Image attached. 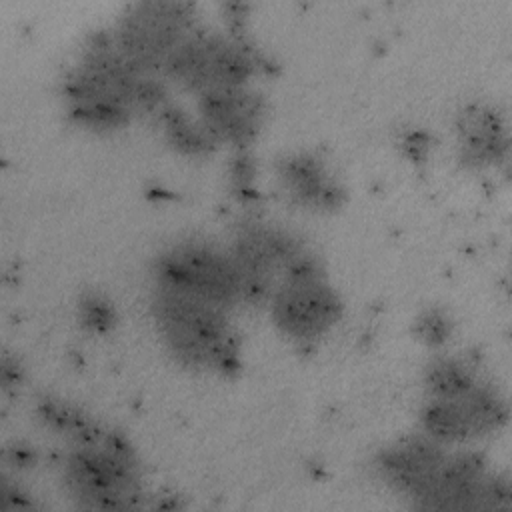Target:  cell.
<instances>
[{"instance_id": "6da1fadb", "label": "cell", "mask_w": 512, "mask_h": 512, "mask_svg": "<svg viewBox=\"0 0 512 512\" xmlns=\"http://www.w3.org/2000/svg\"><path fill=\"white\" fill-rule=\"evenodd\" d=\"M156 320L172 350L196 366L224 368L232 358L224 308L160 286Z\"/></svg>"}, {"instance_id": "7a4b0ae2", "label": "cell", "mask_w": 512, "mask_h": 512, "mask_svg": "<svg viewBox=\"0 0 512 512\" xmlns=\"http://www.w3.org/2000/svg\"><path fill=\"white\" fill-rule=\"evenodd\" d=\"M78 444L66 466L72 492L92 508L128 506L136 488L128 450L98 432Z\"/></svg>"}, {"instance_id": "3957f363", "label": "cell", "mask_w": 512, "mask_h": 512, "mask_svg": "<svg viewBox=\"0 0 512 512\" xmlns=\"http://www.w3.org/2000/svg\"><path fill=\"white\" fill-rule=\"evenodd\" d=\"M192 34L190 10L184 4H138L120 22L116 46L140 72L160 70Z\"/></svg>"}, {"instance_id": "277c9868", "label": "cell", "mask_w": 512, "mask_h": 512, "mask_svg": "<svg viewBox=\"0 0 512 512\" xmlns=\"http://www.w3.org/2000/svg\"><path fill=\"white\" fill-rule=\"evenodd\" d=\"M160 286L228 308L242 298L240 280L230 254L210 246L188 244L164 254L160 260Z\"/></svg>"}, {"instance_id": "5b68a950", "label": "cell", "mask_w": 512, "mask_h": 512, "mask_svg": "<svg viewBox=\"0 0 512 512\" xmlns=\"http://www.w3.org/2000/svg\"><path fill=\"white\" fill-rule=\"evenodd\" d=\"M164 70L200 92L242 86L252 72V62L240 44L216 36L190 34L170 56Z\"/></svg>"}, {"instance_id": "8992f818", "label": "cell", "mask_w": 512, "mask_h": 512, "mask_svg": "<svg viewBox=\"0 0 512 512\" xmlns=\"http://www.w3.org/2000/svg\"><path fill=\"white\" fill-rule=\"evenodd\" d=\"M338 298L322 274L288 278L272 292L276 324L292 338L322 336L338 318Z\"/></svg>"}, {"instance_id": "52a82bcc", "label": "cell", "mask_w": 512, "mask_h": 512, "mask_svg": "<svg viewBox=\"0 0 512 512\" xmlns=\"http://www.w3.org/2000/svg\"><path fill=\"white\" fill-rule=\"evenodd\" d=\"M442 444L430 436H408L388 446L378 458V470L386 484L414 498L446 460Z\"/></svg>"}, {"instance_id": "ba28073f", "label": "cell", "mask_w": 512, "mask_h": 512, "mask_svg": "<svg viewBox=\"0 0 512 512\" xmlns=\"http://www.w3.org/2000/svg\"><path fill=\"white\" fill-rule=\"evenodd\" d=\"M202 126L212 140L246 142L260 124V102L242 86L216 88L200 94Z\"/></svg>"}, {"instance_id": "9c48e42d", "label": "cell", "mask_w": 512, "mask_h": 512, "mask_svg": "<svg viewBox=\"0 0 512 512\" xmlns=\"http://www.w3.org/2000/svg\"><path fill=\"white\" fill-rule=\"evenodd\" d=\"M460 146L466 160L474 164L498 162L506 152V132L500 116L484 106L462 112L458 126Z\"/></svg>"}, {"instance_id": "30bf717a", "label": "cell", "mask_w": 512, "mask_h": 512, "mask_svg": "<svg viewBox=\"0 0 512 512\" xmlns=\"http://www.w3.org/2000/svg\"><path fill=\"white\" fill-rule=\"evenodd\" d=\"M280 180L284 188L300 204L314 208H328L338 204V188L324 166L306 154L290 156L280 166Z\"/></svg>"}, {"instance_id": "8fae6325", "label": "cell", "mask_w": 512, "mask_h": 512, "mask_svg": "<svg viewBox=\"0 0 512 512\" xmlns=\"http://www.w3.org/2000/svg\"><path fill=\"white\" fill-rule=\"evenodd\" d=\"M478 382L476 374L460 360L444 358L434 362L426 372L428 398L452 400L470 392Z\"/></svg>"}, {"instance_id": "7c38bea8", "label": "cell", "mask_w": 512, "mask_h": 512, "mask_svg": "<svg viewBox=\"0 0 512 512\" xmlns=\"http://www.w3.org/2000/svg\"><path fill=\"white\" fill-rule=\"evenodd\" d=\"M416 332H418V338L428 346H438L448 340L450 322L438 310H428L416 320Z\"/></svg>"}, {"instance_id": "4fadbf2b", "label": "cell", "mask_w": 512, "mask_h": 512, "mask_svg": "<svg viewBox=\"0 0 512 512\" xmlns=\"http://www.w3.org/2000/svg\"><path fill=\"white\" fill-rule=\"evenodd\" d=\"M80 314H82V322L92 328V330H106L112 322V310L106 302H102L96 296H90L86 300H82L80 306Z\"/></svg>"}]
</instances>
